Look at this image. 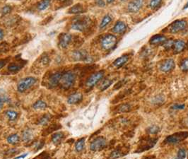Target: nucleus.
<instances>
[{"instance_id":"47","label":"nucleus","mask_w":188,"mask_h":159,"mask_svg":"<svg viewBox=\"0 0 188 159\" xmlns=\"http://www.w3.org/2000/svg\"><path fill=\"white\" fill-rule=\"evenodd\" d=\"M28 155V153H25V154H24L23 156H18V157H16L15 159H20V158H24L26 157V156Z\"/></svg>"},{"instance_id":"20","label":"nucleus","mask_w":188,"mask_h":159,"mask_svg":"<svg viewBox=\"0 0 188 159\" xmlns=\"http://www.w3.org/2000/svg\"><path fill=\"white\" fill-rule=\"evenodd\" d=\"M64 136V134L62 132L55 133L52 136V141L55 145H58L62 142Z\"/></svg>"},{"instance_id":"18","label":"nucleus","mask_w":188,"mask_h":159,"mask_svg":"<svg viewBox=\"0 0 188 159\" xmlns=\"http://www.w3.org/2000/svg\"><path fill=\"white\" fill-rule=\"evenodd\" d=\"M83 98V95L81 93H75V94H71L70 96H69L67 99V102L69 104L73 105V104H76L81 101Z\"/></svg>"},{"instance_id":"22","label":"nucleus","mask_w":188,"mask_h":159,"mask_svg":"<svg viewBox=\"0 0 188 159\" xmlns=\"http://www.w3.org/2000/svg\"><path fill=\"white\" fill-rule=\"evenodd\" d=\"M84 7H83L82 5L80 4H77L71 8L70 9V13L76 14V13H81L84 12Z\"/></svg>"},{"instance_id":"3","label":"nucleus","mask_w":188,"mask_h":159,"mask_svg":"<svg viewBox=\"0 0 188 159\" xmlns=\"http://www.w3.org/2000/svg\"><path fill=\"white\" fill-rule=\"evenodd\" d=\"M188 137V131H179L168 136L164 142L168 144H177Z\"/></svg>"},{"instance_id":"37","label":"nucleus","mask_w":188,"mask_h":159,"mask_svg":"<svg viewBox=\"0 0 188 159\" xmlns=\"http://www.w3.org/2000/svg\"><path fill=\"white\" fill-rule=\"evenodd\" d=\"M180 69L184 72L188 71V58L182 60L180 64Z\"/></svg>"},{"instance_id":"34","label":"nucleus","mask_w":188,"mask_h":159,"mask_svg":"<svg viewBox=\"0 0 188 159\" xmlns=\"http://www.w3.org/2000/svg\"><path fill=\"white\" fill-rule=\"evenodd\" d=\"M162 0H151L150 4H149V7L151 9H156L157 7H159V5L161 4Z\"/></svg>"},{"instance_id":"27","label":"nucleus","mask_w":188,"mask_h":159,"mask_svg":"<svg viewBox=\"0 0 188 159\" xmlns=\"http://www.w3.org/2000/svg\"><path fill=\"white\" fill-rule=\"evenodd\" d=\"M50 4V0H42L39 4H38V8L40 11L45 10L49 7Z\"/></svg>"},{"instance_id":"13","label":"nucleus","mask_w":188,"mask_h":159,"mask_svg":"<svg viewBox=\"0 0 188 159\" xmlns=\"http://www.w3.org/2000/svg\"><path fill=\"white\" fill-rule=\"evenodd\" d=\"M73 58L76 61H87L89 59L88 54L85 51H75L73 53Z\"/></svg>"},{"instance_id":"2","label":"nucleus","mask_w":188,"mask_h":159,"mask_svg":"<svg viewBox=\"0 0 188 159\" xmlns=\"http://www.w3.org/2000/svg\"><path fill=\"white\" fill-rule=\"evenodd\" d=\"M75 74L72 72H67L62 74L60 81L61 87L64 89H70L73 86L74 81H75Z\"/></svg>"},{"instance_id":"9","label":"nucleus","mask_w":188,"mask_h":159,"mask_svg":"<svg viewBox=\"0 0 188 159\" xmlns=\"http://www.w3.org/2000/svg\"><path fill=\"white\" fill-rule=\"evenodd\" d=\"M104 72L103 71H100L93 74L91 75L89 78L86 81V86L88 87H93L95 86L96 84H98L103 77Z\"/></svg>"},{"instance_id":"10","label":"nucleus","mask_w":188,"mask_h":159,"mask_svg":"<svg viewBox=\"0 0 188 159\" xmlns=\"http://www.w3.org/2000/svg\"><path fill=\"white\" fill-rule=\"evenodd\" d=\"M175 62L173 59H165L160 64V70L163 72H169L175 68Z\"/></svg>"},{"instance_id":"25","label":"nucleus","mask_w":188,"mask_h":159,"mask_svg":"<svg viewBox=\"0 0 188 159\" xmlns=\"http://www.w3.org/2000/svg\"><path fill=\"white\" fill-rule=\"evenodd\" d=\"M85 146V138H81L76 141L75 144V149L77 152H80L84 149Z\"/></svg>"},{"instance_id":"51","label":"nucleus","mask_w":188,"mask_h":159,"mask_svg":"<svg viewBox=\"0 0 188 159\" xmlns=\"http://www.w3.org/2000/svg\"><path fill=\"white\" fill-rule=\"evenodd\" d=\"M120 1H122V2H125V1H127V0H120Z\"/></svg>"},{"instance_id":"40","label":"nucleus","mask_w":188,"mask_h":159,"mask_svg":"<svg viewBox=\"0 0 188 159\" xmlns=\"http://www.w3.org/2000/svg\"><path fill=\"white\" fill-rule=\"evenodd\" d=\"M185 108L184 104H175L172 106V109L174 110H183Z\"/></svg>"},{"instance_id":"7","label":"nucleus","mask_w":188,"mask_h":159,"mask_svg":"<svg viewBox=\"0 0 188 159\" xmlns=\"http://www.w3.org/2000/svg\"><path fill=\"white\" fill-rule=\"evenodd\" d=\"M106 146V139L103 136H99L96 138L91 142L90 149L93 151H98L103 149Z\"/></svg>"},{"instance_id":"46","label":"nucleus","mask_w":188,"mask_h":159,"mask_svg":"<svg viewBox=\"0 0 188 159\" xmlns=\"http://www.w3.org/2000/svg\"><path fill=\"white\" fill-rule=\"evenodd\" d=\"M3 38H4V31L0 28V40L3 39Z\"/></svg>"},{"instance_id":"49","label":"nucleus","mask_w":188,"mask_h":159,"mask_svg":"<svg viewBox=\"0 0 188 159\" xmlns=\"http://www.w3.org/2000/svg\"><path fill=\"white\" fill-rule=\"evenodd\" d=\"M187 8H188V2H187V3L186 4H185V6L184 7L183 9H187Z\"/></svg>"},{"instance_id":"17","label":"nucleus","mask_w":188,"mask_h":159,"mask_svg":"<svg viewBox=\"0 0 188 159\" xmlns=\"http://www.w3.org/2000/svg\"><path fill=\"white\" fill-rule=\"evenodd\" d=\"M167 38L163 35H156L151 38L149 43L151 45H160V44H164L166 41Z\"/></svg>"},{"instance_id":"14","label":"nucleus","mask_w":188,"mask_h":159,"mask_svg":"<svg viewBox=\"0 0 188 159\" xmlns=\"http://www.w3.org/2000/svg\"><path fill=\"white\" fill-rule=\"evenodd\" d=\"M127 25L123 21H118L117 23H115V26L113 27L112 31L115 33L118 34H123L124 32L126 31L127 30Z\"/></svg>"},{"instance_id":"43","label":"nucleus","mask_w":188,"mask_h":159,"mask_svg":"<svg viewBox=\"0 0 188 159\" xmlns=\"http://www.w3.org/2000/svg\"><path fill=\"white\" fill-rule=\"evenodd\" d=\"M96 4H97L98 6L101 7H103L106 5V3H105L103 0H96Z\"/></svg>"},{"instance_id":"5","label":"nucleus","mask_w":188,"mask_h":159,"mask_svg":"<svg viewBox=\"0 0 188 159\" xmlns=\"http://www.w3.org/2000/svg\"><path fill=\"white\" fill-rule=\"evenodd\" d=\"M35 82H36V79L31 77V76L21 79L18 84V90L21 93L26 91L27 89H29V88L31 87Z\"/></svg>"},{"instance_id":"6","label":"nucleus","mask_w":188,"mask_h":159,"mask_svg":"<svg viewBox=\"0 0 188 159\" xmlns=\"http://www.w3.org/2000/svg\"><path fill=\"white\" fill-rule=\"evenodd\" d=\"M158 139H143L142 143L139 144V146L138 147L137 150L135 151V153H140L142 151H145L146 150H149L151 149L152 147L155 146V144H156Z\"/></svg>"},{"instance_id":"15","label":"nucleus","mask_w":188,"mask_h":159,"mask_svg":"<svg viewBox=\"0 0 188 159\" xmlns=\"http://www.w3.org/2000/svg\"><path fill=\"white\" fill-rule=\"evenodd\" d=\"M71 40V35L69 33H63L60 38V45L61 48H66Z\"/></svg>"},{"instance_id":"23","label":"nucleus","mask_w":188,"mask_h":159,"mask_svg":"<svg viewBox=\"0 0 188 159\" xmlns=\"http://www.w3.org/2000/svg\"><path fill=\"white\" fill-rule=\"evenodd\" d=\"M19 141H20V137H19L18 134H12V135L8 136V138H7L8 143L13 144V145L18 144Z\"/></svg>"},{"instance_id":"42","label":"nucleus","mask_w":188,"mask_h":159,"mask_svg":"<svg viewBox=\"0 0 188 159\" xmlns=\"http://www.w3.org/2000/svg\"><path fill=\"white\" fill-rule=\"evenodd\" d=\"M49 62H50L49 57H48V56H47V55L43 56V57H42V59H41V62H42L43 64H45V65L48 64V63H49Z\"/></svg>"},{"instance_id":"50","label":"nucleus","mask_w":188,"mask_h":159,"mask_svg":"<svg viewBox=\"0 0 188 159\" xmlns=\"http://www.w3.org/2000/svg\"><path fill=\"white\" fill-rule=\"evenodd\" d=\"M60 1H62V2H65V1H69V0H60Z\"/></svg>"},{"instance_id":"48","label":"nucleus","mask_w":188,"mask_h":159,"mask_svg":"<svg viewBox=\"0 0 188 159\" xmlns=\"http://www.w3.org/2000/svg\"><path fill=\"white\" fill-rule=\"evenodd\" d=\"M106 1H107V2L108 4H111V3H112L113 2L115 1V0H106Z\"/></svg>"},{"instance_id":"16","label":"nucleus","mask_w":188,"mask_h":159,"mask_svg":"<svg viewBox=\"0 0 188 159\" xmlns=\"http://www.w3.org/2000/svg\"><path fill=\"white\" fill-rule=\"evenodd\" d=\"M185 46H186V44L184 42V41L180 40H178L175 41L173 45V51L175 54H178L180 53L181 52L183 51L185 48Z\"/></svg>"},{"instance_id":"1","label":"nucleus","mask_w":188,"mask_h":159,"mask_svg":"<svg viewBox=\"0 0 188 159\" xmlns=\"http://www.w3.org/2000/svg\"><path fill=\"white\" fill-rule=\"evenodd\" d=\"M91 18L86 16H77L73 20L71 28L79 31H84L90 26Z\"/></svg>"},{"instance_id":"29","label":"nucleus","mask_w":188,"mask_h":159,"mask_svg":"<svg viewBox=\"0 0 188 159\" xmlns=\"http://www.w3.org/2000/svg\"><path fill=\"white\" fill-rule=\"evenodd\" d=\"M112 83H113L112 80H110V79H106V80H104L103 82H102V84L100 86L101 90L103 91V90H106L107 88L111 86V84Z\"/></svg>"},{"instance_id":"28","label":"nucleus","mask_w":188,"mask_h":159,"mask_svg":"<svg viewBox=\"0 0 188 159\" xmlns=\"http://www.w3.org/2000/svg\"><path fill=\"white\" fill-rule=\"evenodd\" d=\"M131 110V105L129 104H123L118 106V112H128Z\"/></svg>"},{"instance_id":"19","label":"nucleus","mask_w":188,"mask_h":159,"mask_svg":"<svg viewBox=\"0 0 188 159\" xmlns=\"http://www.w3.org/2000/svg\"><path fill=\"white\" fill-rule=\"evenodd\" d=\"M129 57L128 55H123L116 59L113 62V66L117 68H120L128 61Z\"/></svg>"},{"instance_id":"38","label":"nucleus","mask_w":188,"mask_h":159,"mask_svg":"<svg viewBox=\"0 0 188 159\" xmlns=\"http://www.w3.org/2000/svg\"><path fill=\"white\" fill-rule=\"evenodd\" d=\"M50 118V116L48 115H44L43 117H41V119L39 120V124L42 125H46L47 123L49 122Z\"/></svg>"},{"instance_id":"44","label":"nucleus","mask_w":188,"mask_h":159,"mask_svg":"<svg viewBox=\"0 0 188 159\" xmlns=\"http://www.w3.org/2000/svg\"><path fill=\"white\" fill-rule=\"evenodd\" d=\"M6 64H7V60H4V59L0 60V69H2V68L6 65Z\"/></svg>"},{"instance_id":"24","label":"nucleus","mask_w":188,"mask_h":159,"mask_svg":"<svg viewBox=\"0 0 188 159\" xmlns=\"http://www.w3.org/2000/svg\"><path fill=\"white\" fill-rule=\"evenodd\" d=\"M111 21H112V18L109 15L105 16L100 24V29L101 30L104 29L107 25H108L110 22H111Z\"/></svg>"},{"instance_id":"39","label":"nucleus","mask_w":188,"mask_h":159,"mask_svg":"<svg viewBox=\"0 0 188 159\" xmlns=\"http://www.w3.org/2000/svg\"><path fill=\"white\" fill-rule=\"evenodd\" d=\"M186 156V151H185L184 149H180L178 152V158H181V159H184Z\"/></svg>"},{"instance_id":"52","label":"nucleus","mask_w":188,"mask_h":159,"mask_svg":"<svg viewBox=\"0 0 188 159\" xmlns=\"http://www.w3.org/2000/svg\"><path fill=\"white\" fill-rule=\"evenodd\" d=\"M176 159H181V158H177Z\"/></svg>"},{"instance_id":"35","label":"nucleus","mask_w":188,"mask_h":159,"mask_svg":"<svg viewBox=\"0 0 188 159\" xmlns=\"http://www.w3.org/2000/svg\"><path fill=\"white\" fill-rule=\"evenodd\" d=\"M31 136H32L31 131L29 130H27L23 132V136H22V137H23V139L24 141H28L30 139H31Z\"/></svg>"},{"instance_id":"41","label":"nucleus","mask_w":188,"mask_h":159,"mask_svg":"<svg viewBox=\"0 0 188 159\" xmlns=\"http://www.w3.org/2000/svg\"><path fill=\"white\" fill-rule=\"evenodd\" d=\"M11 10H12V8H11V7H9V6L4 7L2 9V14H3V15L7 14V13H9L11 12Z\"/></svg>"},{"instance_id":"30","label":"nucleus","mask_w":188,"mask_h":159,"mask_svg":"<svg viewBox=\"0 0 188 159\" xmlns=\"http://www.w3.org/2000/svg\"><path fill=\"white\" fill-rule=\"evenodd\" d=\"M47 108V104L43 100H38L34 104V108L36 110H43Z\"/></svg>"},{"instance_id":"33","label":"nucleus","mask_w":188,"mask_h":159,"mask_svg":"<svg viewBox=\"0 0 188 159\" xmlns=\"http://www.w3.org/2000/svg\"><path fill=\"white\" fill-rule=\"evenodd\" d=\"M174 43H175V41L173 40H166V41L163 44V46H164V48L165 49V50H170V48H172L173 47Z\"/></svg>"},{"instance_id":"31","label":"nucleus","mask_w":188,"mask_h":159,"mask_svg":"<svg viewBox=\"0 0 188 159\" xmlns=\"http://www.w3.org/2000/svg\"><path fill=\"white\" fill-rule=\"evenodd\" d=\"M6 115L8 117V118L10 121H13L16 119L18 116V113L15 111L13 110H8L6 112Z\"/></svg>"},{"instance_id":"11","label":"nucleus","mask_w":188,"mask_h":159,"mask_svg":"<svg viewBox=\"0 0 188 159\" xmlns=\"http://www.w3.org/2000/svg\"><path fill=\"white\" fill-rule=\"evenodd\" d=\"M144 4V0H132L128 4V11L132 13L139 12Z\"/></svg>"},{"instance_id":"32","label":"nucleus","mask_w":188,"mask_h":159,"mask_svg":"<svg viewBox=\"0 0 188 159\" xmlns=\"http://www.w3.org/2000/svg\"><path fill=\"white\" fill-rule=\"evenodd\" d=\"M160 131V127H158V126L156 125H152L149 127L147 129H146V131L147 133L151 134H157Z\"/></svg>"},{"instance_id":"21","label":"nucleus","mask_w":188,"mask_h":159,"mask_svg":"<svg viewBox=\"0 0 188 159\" xmlns=\"http://www.w3.org/2000/svg\"><path fill=\"white\" fill-rule=\"evenodd\" d=\"M126 153L123 152V149H116L115 150L113 151L111 153H110V158L111 159H115V158H118L120 157H122V156H123Z\"/></svg>"},{"instance_id":"8","label":"nucleus","mask_w":188,"mask_h":159,"mask_svg":"<svg viewBox=\"0 0 188 159\" xmlns=\"http://www.w3.org/2000/svg\"><path fill=\"white\" fill-rule=\"evenodd\" d=\"M187 26V22L185 20H177L173 22L168 27L169 32L171 33H177L184 30Z\"/></svg>"},{"instance_id":"36","label":"nucleus","mask_w":188,"mask_h":159,"mask_svg":"<svg viewBox=\"0 0 188 159\" xmlns=\"http://www.w3.org/2000/svg\"><path fill=\"white\" fill-rule=\"evenodd\" d=\"M9 101V98L7 95L0 94V109L2 108V107L4 105V103H7Z\"/></svg>"},{"instance_id":"4","label":"nucleus","mask_w":188,"mask_h":159,"mask_svg":"<svg viewBox=\"0 0 188 159\" xmlns=\"http://www.w3.org/2000/svg\"><path fill=\"white\" fill-rule=\"evenodd\" d=\"M116 43H117V38L112 34L106 35L101 40L102 48L106 50H111L115 47Z\"/></svg>"},{"instance_id":"45","label":"nucleus","mask_w":188,"mask_h":159,"mask_svg":"<svg viewBox=\"0 0 188 159\" xmlns=\"http://www.w3.org/2000/svg\"><path fill=\"white\" fill-rule=\"evenodd\" d=\"M123 81H120V82H118V83L117 84H116V86H115V89H119V88H120V86H123V85L124 84H123Z\"/></svg>"},{"instance_id":"26","label":"nucleus","mask_w":188,"mask_h":159,"mask_svg":"<svg viewBox=\"0 0 188 159\" xmlns=\"http://www.w3.org/2000/svg\"><path fill=\"white\" fill-rule=\"evenodd\" d=\"M22 66L19 64H16V63H11V64L8 66V69L12 72H16L18 71L21 69Z\"/></svg>"},{"instance_id":"12","label":"nucleus","mask_w":188,"mask_h":159,"mask_svg":"<svg viewBox=\"0 0 188 159\" xmlns=\"http://www.w3.org/2000/svg\"><path fill=\"white\" fill-rule=\"evenodd\" d=\"M62 74L60 72H57L53 74H52L49 79L50 86L52 88L57 86V85L60 84V81L61 77H62Z\"/></svg>"}]
</instances>
